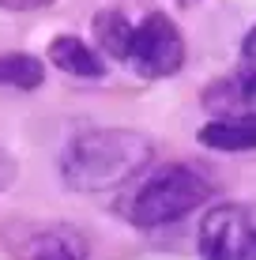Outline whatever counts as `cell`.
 Segmentation results:
<instances>
[{"instance_id": "cell-3", "label": "cell", "mask_w": 256, "mask_h": 260, "mask_svg": "<svg viewBox=\"0 0 256 260\" xmlns=\"http://www.w3.org/2000/svg\"><path fill=\"white\" fill-rule=\"evenodd\" d=\"M196 249L204 260H256V200L215 204L200 219Z\"/></svg>"}, {"instance_id": "cell-1", "label": "cell", "mask_w": 256, "mask_h": 260, "mask_svg": "<svg viewBox=\"0 0 256 260\" xmlns=\"http://www.w3.org/2000/svg\"><path fill=\"white\" fill-rule=\"evenodd\" d=\"M155 158V143L136 128H87L68 140L60 177L76 192H105L139 177Z\"/></svg>"}, {"instance_id": "cell-6", "label": "cell", "mask_w": 256, "mask_h": 260, "mask_svg": "<svg viewBox=\"0 0 256 260\" xmlns=\"http://www.w3.org/2000/svg\"><path fill=\"white\" fill-rule=\"evenodd\" d=\"M196 140L211 151H256V117L252 113H237V117H211L200 124Z\"/></svg>"}, {"instance_id": "cell-5", "label": "cell", "mask_w": 256, "mask_h": 260, "mask_svg": "<svg viewBox=\"0 0 256 260\" xmlns=\"http://www.w3.org/2000/svg\"><path fill=\"white\" fill-rule=\"evenodd\" d=\"M15 260H87V238L72 222H19L8 230Z\"/></svg>"}, {"instance_id": "cell-9", "label": "cell", "mask_w": 256, "mask_h": 260, "mask_svg": "<svg viewBox=\"0 0 256 260\" xmlns=\"http://www.w3.org/2000/svg\"><path fill=\"white\" fill-rule=\"evenodd\" d=\"M46 83V64L34 53H0V87L34 91Z\"/></svg>"}, {"instance_id": "cell-12", "label": "cell", "mask_w": 256, "mask_h": 260, "mask_svg": "<svg viewBox=\"0 0 256 260\" xmlns=\"http://www.w3.org/2000/svg\"><path fill=\"white\" fill-rule=\"evenodd\" d=\"M57 0H0V12H42Z\"/></svg>"}, {"instance_id": "cell-7", "label": "cell", "mask_w": 256, "mask_h": 260, "mask_svg": "<svg viewBox=\"0 0 256 260\" xmlns=\"http://www.w3.org/2000/svg\"><path fill=\"white\" fill-rule=\"evenodd\" d=\"M49 60L57 64L64 76H79V79H98L105 72V60L102 53L94 46H87L83 38H76V34H57V38L49 42Z\"/></svg>"}, {"instance_id": "cell-10", "label": "cell", "mask_w": 256, "mask_h": 260, "mask_svg": "<svg viewBox=\"0 0 256 260\" xmlns=\"http://www.w3.org/2000/svg\"><path fill=\"white\" fill-rule=\"evenodd\" d=\"M234 79L241 83V91L249 94V98H256V26L241 38V57H237Z\"/></svg>"}, {"instance_id": "cell-8", "label": "cell", "mask_w": 256, "mask_h": 260, "mask_svg": "<svg viewBox=\"0 0 256 260\" xmlns=\"http://www.w3.org/2000/svg\"><path fill=\"white\" fill-rule=\"evenodd\" d=\"M132 26H136V23H128L125 12H117V8H102V12L91 19L94 49H98V53H109L113 60H125L128 42H132Z\"/></svg>"}, {"instance_id": "cell-2", "label": "cell", "mask_w": 256, "mask_h": 260, "mask_svg": "<svg viewBox=\"0 0 256 260\" xmlns=\"http://www.w3.org/2000/svg\"><path fill=\"white\" fill-rule=\"evenodd\" d=\"M207 200H211V181L204 174H196L192 166H181V162H166L151 170L132 189L125 219L139 230H151V226H166V222L185 219Z\"/></svg>"}, {"instance_id": "cell-13", "label": "cell", "mask_w": 256, "mask_h": 260, "mask_svg": "<svg viewBox=\"0 0 256 260\" xmlns=\"http://www.w3.org/2000/svg\"><path fill=\"white\" fill-rule=\"evenodd\" d=\"M249 113H252V117H256V110H249Z\"/></svg>"}, {"instance_id": "cell-11", "label": "cell", "mask_w": 256, "mask_h": 260, "mask_svg": "<svg viewBox=\"0 0 256 260\" xmlns=\"http://www.w3.org/2000/svg\"><path fill=\"white\" fill-rule=\"evenodd\" d=\"M15 177H19V162H15V155H12V151H4V147H0V192H4V189H12V185H15Z\"/></svg>"}, {"instance_id": "cell-4", "label": "cell", "mask_w": 256, "mask_h": 260, "mask_svg": "<svg viewBox=\"0 0 256 260\" xmlns=\"http://www.w3.org/2000/svg\"><path fill=\"white\" fill-rule=\"evenodd\" d=\"M125 64L139 79H166L185 64V38L177 23L162 12H151L143 23L132 26V42L125 53Z\"/></svg>"}]
</instances>
